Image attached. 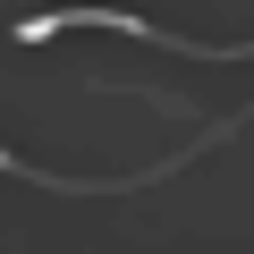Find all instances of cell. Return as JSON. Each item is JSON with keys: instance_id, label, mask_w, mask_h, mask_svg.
Returning a JSON list of instances; mask_svg holds the SVG:
<instances>
[]
</instances>
